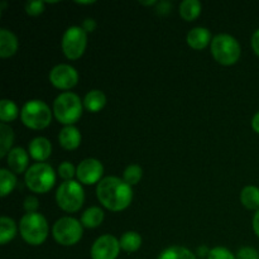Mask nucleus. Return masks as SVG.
Wrapping results in <instances>:
<instances>
[{
  "mask_svg": "<svg viewBox=\"0 0 259 259\" xmlns=\"http://www.w3.org/2000/svg\"><path fill=\"white\" fill-rule=\"evenodd\" d=\"M96 196L104 207L110 211H121L131 205L133 190L131 185L115 176L104 177L96 186Z\"/></svg>",
  "mask_w": 259,
  "mask_h": 259,
  "instance_id": "1",
  "label": "nucleus"
},
{
  "mask_svg": "<svg viewBox=\"0 0 259 259\" xmlns=\"http://www.w3.org/2000/svg\"><path fill=\"white\" fill-rule=\"evenodd\" d=\"M53 114L61 124L73 125L82 115V103L76 94L62 93L53 101Z\"/></svg>",
  "mask_w": 259,
  "mask_h": 259,
  "instance_id": "2",
  "label": "nucleus"
},
{
  "mask_svg": "<svg viewBox=\"0 0 259 259\" xmlns=\"http://www.w3.org/2000/svg\"><path fill=\"white\" fill-rule=\"evenodd\" d=\"M20 235L30 245H40L48 237V223L39 212H27L20 219Z\"/></svg>",
  "mask_w": 259,
  "mask_h": 259,
  "instance_id": "3",
  "label": "nucleus"
},
{
  "mask_svg": "<svg viewBox=\"0 0 259 259\" xmlns=\"http://www.w3.org/2000/svg\"><path fill=\"white\" fill-rule=\"evenodd\" d=\"M25 185L35 194H46L56 184L55 169L45 162H37L32 164L25 172Z\"/></svg>",
  "mask_w": 259,
  "mask_h": 259,
  "instance_id": "4",
  "label": "nucleus"
},
{
  "mask_svg": "<svg viewBox=\"0 0 259 259\" xmlns=\"http://www.w3.org/2000/svg\"><path fill=\"white\" fill-rule=\"evenodd\" d=\"M240 45L233 35L218 34L211 40V55L218 63L223 66H232L240 57Z\"/></svg>",
  "mask_w": 259,
  "mask_h": 259,
  "instance_id": "5",
  "label": "nucleus"
},
{
  "mask_svg": "<svg viewBox=\"0 0 259 259\" xmlns=\"http://www.w3.org/2000/svg\"><path fill=\"white\" fill-rule=\"evenodd\" d=\"M20 119L25 126L34 131L47 128L52 121V111L42 100H29L23 105Z\"/></svg>",
  "mask_w": 259,
  "mask_h": 259,
  "instance_id": "6",
  "label": "nucleus"
},
{
  "mask_svg": "<svg viewBox=\"0 0 259 259\" xmlns=\"http://www.w3.org/2000/svg\"><path fill=\"white\" fill-rule=\"evenodd\" d=\"M85 192L77 181H65L56 192V202L66 212H76L82 207Z\"/></svg>",
  "mask_w": 259,
  "mask_h": 259,
  "instance_id": "7",
  "label": "nucleus"
},
{
  "mask_svg": "<svg viewBox=\"0 0 259 259\" xmlns=\"http://www.w3.org/2000/svg\"><path fill=\"white\" fill-rule=\"evenodd\" d=\"M82 224L75 218L65 217L53 224L52 234L56 242L65 247L75 245L82 238Z\"/></svg>",
  "mask_w": 259,
  "mask_h": 259,
  "instance_id": "8",
  "label": "nucleus"
},
{
  "mask_svg": "<svg viewBox=\"0 0 259 259\" xmlns=\"http://www.w3.org/2000/svg\"><path fill=\"white\" fill-rule=\"evenodd\" d=\"M88 46V33L77 25L67 28L63 33L61 47H62L63 55L68 60H77L83 55Z\"/></svg>",
  "mask_w": 259,
  "mask_h": 259,
  "instance_id": "9",
  "label": "nucleus"
},
{
  "mask_svg": "<svg viewBox=\"0 0 259 259\" xmlns=\"http://www.w3.org/2000/svg\"><path fill=\"white\" fill-rule=\"evenodd\" d=\"M50 81L55 88L60 90H70L78 82V73L71 65L61 63L51 70Z\"/></svg>",
  "mask_w": 259,
  "mask_h": 259,
  "instance_id": "10",
  "label": "nucleus"
},
{
  "mask_svg": "<svg viewBox=\"0 0 259 259\" xmlns=\"http://www.w3.org/2000/svg\"><path fill=\"white\" fill-rule=\"evenodd\" d=\"M120 249V243L114 235H101L91 247V259H116Z\"/></svg>",
  "mask_w": 259,
  "mask_h": 259,
  "instance_id": "11",
  "label": "nucleus"
},
{
  "mask_svg": "<svg viewBox=\"0 0 259 259\" xmlns=\"http://www.w3.org/2000/svg\"><path fill=\"white\" fill-rule=\"evenodd\" d=\"M104 174V166L99 159L86 158L76 168V176L83 185H94L100 182Z\"/></svg>",
  "mask_w": 259,
  "mask_h": 259,
  "instance_id": "12",
  "label": "nucleus"
},
{
  "mask_svg": "<svg viewBox=\"0 0 259 259\" xmlns=\"http://www.w3.org/2000/svg\"><path fill=\"white\" fill-rule=\"evenodd\" d=\"M28 162H29V156L25 152V149L20 147H15L8 153L7 156V164L13 174H23L27 172Z\"/></svg>",
  "mask_w": 259,
  "mask_h": 259,
  "instance_id": "13",
  "label": "nucleus"
},
{
  "mask_svg": "<svg viewBox=\"0 0 259 259\" xmlns=\"http://www.w3.org/2000/svg\"><path fill=\"white\" fill-rule=\"evenodd\" d=\"M28 152L33 159L38 162H45L46 159L50 158L52 153V144L45 137H37L30 141Z\"/></svg>",
  "mask_w": 259,
  "mask_h": 259,
  "instance_id": "14",
  "label": "nucleus"
},
{
  "mask_svg": "<svg viewBox=\"0 0 259 259\" xmlns=\"http://www.w3.org/2000/svg\"><path fill=\"white\" fill-rule=\"evenodd\" d=\"M210 42H211V33H210V30L207 29V28L196 27L192 28V29L187 33V45H189L192 50H204Z\"/></svg>",
  "mask_w": 259,
  "mask_h": 259,
  "instance_id": "15",
  "label": "nucleus"
},
{
  "mask_svg": "<svg viewBox=\"0 0 259 259\" xmlns=\"http://www.w3.org/2000/svg\"><path fill=\"white\" fill-rule=\"evenodd\" d=\"M58 142H60L61 147L67 151H73V149L78 148L81 143L80 131L73 125L65 126L58 134Z\"/></svg>",
  "mask_w": 259,
  "mask_h": 259,
  "instance_id": "16",
  "label": "nucleus"
},
{
  "mask_svg": "<svg viewBox=\"0 0 259 259\" xmlns=\"http://www.w3.org/2000/svg\"><path fill=\"white\" fill-rule=\"evenodd\" d=\"M18 50V39L15 34L10 30L0 29V57H12Z\"/></svg>",
  "mask_w": 259,
  "mask_h": 259,
  "instance_id": "17",
  "label": "nucleus"
},
{
  "mask_svg": "<svg viewBox=\"0 0 259 259\" xmlns=\"http://www.w3.org/2000/svg\"><path fill=\"white\" fill-rule=\"evenodd\" d=\"M106 96L100 90H91L83 98V106L90 113H98L105 106Z\"/></svg>",
  "mask_w": 259,
  "mask_h": 259,
  "instance_id": "18",
  "label": "nucleus"
},
{
  "mask_svg": "<svg viewBox=\"0 0 259 259\" xmlns=\"http://www.w3.org/2000/svg\"><path fill=\"white\" fill-rule=\"evenodd\" d=\"M104 222V211L98 206L89 207L88 210L82 212L81 215V224L82 227L89 228V229H94L101 225Z\"/></svg>",
  "mask_w": 259,
  "mask_h": 259,
  "instance_id": "19",
  "label": "nucleus"
},
{
  "mask_svg": "<svg viewBox=\"0 0 259 259\" xmlns=\"http://www.w3.org/2000/svg\"><path fill=\"white\" fill-rule=\"evenodd\" d=\"M240 202L248 210H259V189L257 186H245L240 192Z\"/></svg>",
  "mask_w": 259,
  "mask_h": 259,
  "instance_id": "20",
  "label": "nucleus"
},
{
  "mask_svg": "<svg viewBox=\"0 0 259 259\" xmlns=\"http://www.w3.org/2000/svg\"><path fill=\"white\" fill-rule=\"evenodd\" d=\"M201 13V3L199 0H184L180 4V15L186 22H192Z\"/></svg>",
  "mask_w": 259,
  "mask_h": 259,
  "instance_id": "21",
  "label": "nucleus"
},
{
  "mask_svg": "<svg viewBox=\"0 0 259 259\" xmlns=\"http://www.w3.org/2000/svg\"><path fill=\"white\" fill-rule=\"evenodd\" d=\"M17 234V224L9 217L0 218V244L5 245L14 239Z\"/></svg>",
  "mask_w": 259,
  "mask_h": 259,
  "instance_id": "22",
  "label": "nucleus"
},
{
  "mask_svg": "<svg viewBox=\"0 0 259 259\" xmlns=\"http://www.w3.org/2000/svg\"><path fill=\"white\" fill-rule=\"evenodd\" d=\"M14 142V132L8 124H0V158H4L12 151V144Z\"/></svg>",
  "mask_w": 259,
  "mask_h": 259,
  "instance_id": "23",
  "label": "nucleus"
},
{
  "mask_svg": "<svg viewBox=\"0 0 259 259\" xmlns=\"http://www.w3.org/2000/svg\"><path fill=\"white\" fill-rule=\"evenodd\" d=\"M120 248L126 253H134L141 248L142 237L137 232H125L119 239Z\"/></svg>",
  "mask_w": 259,
  "mask_h": 259,
  "instance_id": "24",
  "label": "nucleus"
},
{
  "mask_svg": "<svg viewBox=\"0 0 259 259\" xmlns=\"http://www.w3.org/2000/svg\"><path fill=\"white\" fill-rule=\"evenodd\" d=\"M17 186V177L10 169H0V196L5 197Z\"/></svg>",
  "mask_w": 259,
  "mask_h": 259,
  "instance_id": "25",
  "label": "nucleus"
},
{
  "mask_svg": "<svg viewBox=\"0 0 259 259\" xmlns=\"http://www.w3.org/2000/svg\"><path fill=\"white\" fill-rule=\"evenodd\" d=\"M158 259H196V255L190 249L180 245L168 247L158 255Z\"/></svg>",
  "mask_w": 259,
  "mask_h": 259,
  "instance_id": "26",
  "label": "nucleus"
},
{
  "mask_svg": "<svg viewBox=\"0 0 259 259\" xmlns=\"http://www.w3.org/2000/svg\"><path fill=\"white\" fill-rule=\"evenodd\" d=\"M18 114H19V110L14 101L8 100V99H3L0 101V120L2 123L7 124L15 120L18 118Z\"/></svg>",
  "mask_w": 259,
  "mask_h": 259,
  "instance_id": "27",
  "label": "nucleus"
},
{
  "mask_svg": "<svg viewBox=\"0 0 259 259\" xmlns=\"http://www.w3.org/2000/svg\"><path fill=\"white\" fill-rule=\"evenodd\" d=\"M142 176H143V169H142L141 166H138V164H129V166L124 169L123 180L128 185L133 186V185H137L141 181Z\"/></svg>",
  "mask_w": 259,
  "mask_h": 259,
  "instance_id": "28",
  "label": "nucleus"
},
{
  "mask_svg": "<svg viewBox=\"0 0 259 259\" xmlns=\"http://www.w3.org/2000/svg\"><path fill=\"white\" fill-rule=\"evenodd\" d=\"M207 259H237L234 254L225 247H215L210 249Z\"/></svg>",
  "mask_w": 259,
  "mask_h": 259,
  "instance_id": "29",
  "label": "nucleus"
},
{
  "mask_svg": "<svg viewBox=\"0 0 259 259\" xmlns=\"http://www.w3.org/2000/svg\"><path fill=\"white\" fill-rule=\"evenodd\" d=\"M58 175L60 177H62L65 181H71L73 179V176L76 175V168L71 162H63L58 166Z\"/></svg>",
  "mask_w": 259,
  "mask_h": 259,
  "instance_id": "30",
  "label": "nucleus"
},
{
  "mask_svg": "<svg viewBox=\"0 0 259 259\" xmlns=\"http://www.w3.org/2000/svg\"><path fill=\"white\" fill-rule=\"evenodd\" d=\"M46 3L42 0H37V2H27L25 3V12L28 15L32 17H37V15L42 14L45 10Z\"/></svg>",
  "mask_w": 259,
  "mask_h": 259,
  "instance_id": "31",
  "label": "nucleus"
},
{
  "mask_svg": "<svg viewBox=\"0 0 259 259\" xmlns=\"http://www.w3.org/2000/svg\"><path fill=\"white\" fill-rule=\"evenodd\" d=\"M237 259H259V253L255 248L243 247L238 250Z\"/></svg>",
  "mask_w": 259,
  "mask_h": 259,
  "instance_id": "32",
  "label": "nucleus"
},
{
  "mask_svg": "<svg viewBox=\"0 0 259 259\" xmlns=\"http://www.w3.org/2000/svg\"><path fill=\"white\" fill-rule=\"evenodd\" d=\"M23 206H24V210L27 212H37L38 207H39V201H38V199L35 196L29 195V196L25 197Z\"/></svg>",
  "mask_w": 259,
  "mask_h": 259,
  "instance_id": "33",
  "label": "nucleus"
},
{
  "mask_svg": "<svg viewBox=\"0 0 259 259\" xmlns=\"http://www.w3.org/2000/svg\"><path fill=\"white\" fill-rule=\"evenodd\" d=\"M96 25L98 24H96L95 19H93V18H86V19L82 22L81 28H82L86 33H93L94 30L96 29Z\"/></svg>",
  "mask_w": 259,
  "mask_h": 259,
  "instance_id": "34",
  "label": "nucleus"
},
{
  "mask_svg": "<svg viewBox=\"0 0 259 259\" xmlns=\"http://www.w3.org/2000/svg\"><path fill=\"white\" fill-rule=\"evenodd\" d=\"M171 10V3L169 2H159L157 3V12L158 14L162 15H167Z\"/></svg>",
  "mask_w": 259,
  "mask_h": 259,
  "instance_id": "35",
  "label": "nucleus"
},
{
  "mask_svg": "<svg viewBox=\"0 0 259 259\" xmlns=\"http://www.w3.org/2000/svg\"><path fill=\"white\" fill-rule=\"evenodd\" d=\"M252 48L255 55L259 56V29L255 30L252 35Z\"/></svg>",
  "mask_w": 259,
  "mask_h": 259,
  "instance_id": "36",
  "label": "nucleus"
},
{
  "mask_svg": "<svg viewBox=\"0 0 259 259\" xmlns=\"http://www.w3.org/2000/svg\"><path fill=\"white\" fill-rule=\"evenodd\" d=\"M253 229H254V233L259 237V210H257L253 217Z\"/></svg>",
  "mask_w": 259,
  "mask_h": 259,
  "instance_id": "37",
  "label": "nucleus"
},
{
  "mask_svg": "<svg viewBox=\"0 0 259 259\" xmlns=\"http://www.w3.org/2000/svg\"><path fill=\"white\" fill-rule=\"evenodd\" d=\"M252 128H253V131L257 132V133L259 134V111H257V113H255V115L253 116Z\"/></svg>",
  "mask_w": 259,
  "mask_h": 259,
  "instance_id": "38",
  "label": "nucleus"
},
{
  "mask_svg": "<svg viewBox=\"0 0 259 259\" xmlns=\"http://www.w3.org/2000/svg\"><path fill=\"white\" fill-rule=\"evenodd\" d=\"M197 253H199L200 257H206L207 258V255H209V253H210V249H207L206 247H200L199 249H197Z\"/></svg>",
  "mask_w": 259,
  "mask_h": 259,
  "instance_id": "39",
  "label": "nucleus"
},
{
  "mask_svg": "<svg viewBox=\"0 0 259 259\" xmlns=\"http://www.w3.org/2000/svg\"><path fill=\"white\" fill-rule=\"evenodd\" d=\"M142 5H157L156 0H151V2H141Z\"/></svg>",
  "mask_w": 259,
  "mask_h": 259,
  "instance_id": "40",
  "label": "nucleus"
},
{
  "mask_svg": "<svg viewBox=\"0 0 259 259\" xmlns=\"http://www.w3.org/2000/svg\"><path fill=\"white\" fill-rule=\"evenodd\" d=\"M95 2H76V4H80V5H91L94 4Z\"/></svg>",
  "mask_w": 259,
  "mask_h": 259,
  "instance_id": "41",
  "label": "nucleus"
}]
</instances>
